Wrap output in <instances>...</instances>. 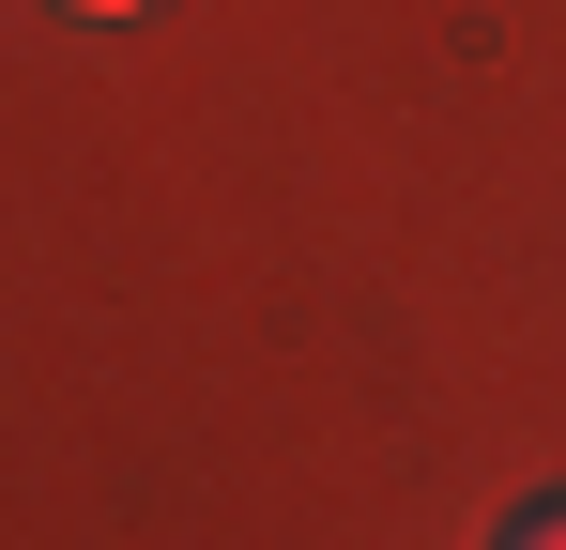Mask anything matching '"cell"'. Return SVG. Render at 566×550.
I'll return each mask as SVG.
<instances>
[{"label":"cell","mask_w":566,"mask_h":550,"mask_svg":"<svg viewBox=\"0 0 566 550\" xmlns=\"http://www.w3.org/2000/svg\"><path fill=\"white\" fill-rule=\"evenodd\" d=\"M505 550H566V505H521V520H505Z\"/></svg>","instance_id":"obj_1"},{"label":"cell","mask_w":566,"mask_h":550,"mask_svg":"<svg viewBox=\"0 0 566 550\" xmlns=\"http://www.w3.org/2000/svg\"><path fill=\"white\" fill-rule=\"evenodd\" d=\"M62 15H93V31H107V15H138V0H62Z\"/></svg>","instance_id":"obj_2"}]
</instances>
